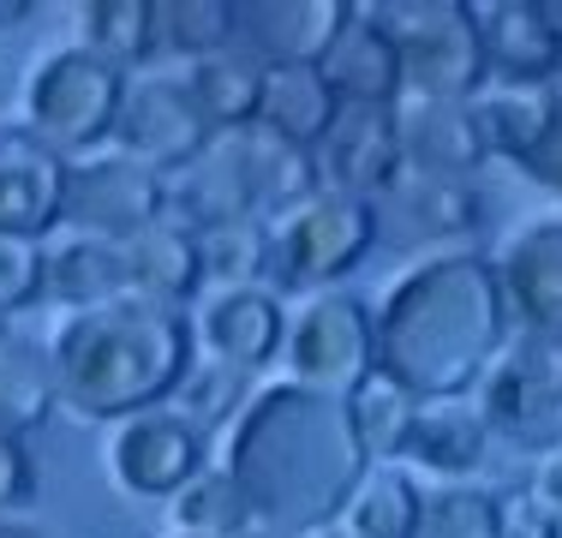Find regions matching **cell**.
<instances>
[{
	"instance_id": "obj_33",
	"label": "cell",
	"mask_w": 562,
	"mask_h": 538,
	"mask_svg": "<svg viewBox=\"0 0 562 538\" xmlns=\"http://www.w3.org/2000/svg\"><path fill=\"white\" fill-rule=\"evenodd\" d=\"M198 251H204V281L216 288H270V222L258 215L204 227Z\"/></svg>"
},
{
	"instance_id": "obj_43",
	"label": "cell",
	"mask_w": 562,
	"mask_h": 538,
	"mask_svg": "<svg viewBox=\"0 0 562 538\" xmlns=\"http://www.w3.org/2000/svg\"><path fill=\"white\" fill-rule=\"evenodd\" d=\"M0 538H48L43 527H31V520H19V515H12V520H0Z\"/></svg>"
},
{
	"instance_id": "obj_4",
	"label": "cell",
	"mask_w": 562,
	"mask_h": 538,
	"mask_svg": "<svg viewBox=\"0 0 562 538\" xmlns=\"http://www.w3.org/2000/svg\"><path fill=\"white\" fill-rule=\"evenodd\" d=\"M120 102H126V72L109 66L85 43H66L31 66L24 78V126L48 144L60 161H85L114 138Z\"/></svg>"
},
{
	"instance_id": "obj_34",
	"label": "cell",
	"mask_w": 562,
	"mask_h": 538,
	"mask_svg": "<svg viewBox=\"0 0 562 538\" xmlns=\"http://www.w3.org/2000/svg\"><path fill=\"white\" fill-rule=\"evenodd\" d=\"M173 527L192 538H246L258 527L251 503L239 496V484L222 473V467H204L180 496H173Z\"/></svg>"
},
{
	"instance_id": "obj_16",
	"label": "cell",
	"mask_w": 562,
	"mask_h": 538,
	"mask_svg": "<svg viewBox=\"0 0 562 538\" xmlns=\"http://www.w3.org/2000/svg\"><path fill=\"white\" fill-rule=\"evenodd\" d=\"M192 335L210 354V366L227 371H263L288 347V305L270 288H216L192 312Z\"/></svg>"
},
{
	"instance_id": "obj_25",
	"label": "cell",
	"mask_w": 562,
	"mask_h": 538,
	"mask_svg": "<svg viewBox=\"0 0 562 538\" xmlns=\"http://www.w3.org/2000/svg\"><path fill=\"white\" fill-rule=\"evenodd\" d=\"M336 114H341V102L317 66H263V97H258L263 132L300 144V150H317Z\"/></svg>"
},
{
	"instance_id": "obj_41",
	"label": "cell",
	"mask_w": 562,
	"mask_h": 538,
	"mask_svg": "<svg viewBox=\"0 0 562 538\" xmlns=\"http://www.w3.org/2000/svg\"><path fill=\"white\" fill-rule=\"evenodd\" d=\"M527 496L562 527V449H551V455L539 461V473H532V491H527Z\"/></svg>"
},
{
	"instance_id": "obj_30",
	"label": "cell",
	"mask_w": 562,
	"mask_h": 538,
	"mask_svg": "<svg viewBox=\"0 0 562 538\" xmlns=\"http://www.w3.org/2000/svg\"><path fill=\"white\" fill-rule=\"evenodd\" d=\"M55 366L31 341H0V437H31L55 407Z\"/></svg>"
},
{
	"instance_id": "obj_32",
	"label": "cell",
	"mask_w": 562,
	"mask_h": 538,
	"mask_svg": "<svg viewBox=\"0 0 562 538\" xmlns=\"http://www.w3.org/2000/svg\"><path fill=\"white\" fill-rule=\"evenodd\" d=\"M234 48V0H156V54L216 60Z\"/></svg>"
},
{
	"instance_id": "obj_3",
	"label": "cell",
	"mask_w": 562,
	"mask_h": 538,
	"mask_svg": "<svg viewBox=\"0 0 562 538\" xmlns=\"http://www.w3.org/2000/svg\"><path fill=\"white\" fill-rule=\"evenodd\" d=\"M55 395L78 419H138L180 395V383L198 366L192 312L156 305L144 293H126L97 312H72L48 341Z\"/></svg>"
},
{
	"instance_id": "obj_27",
	"label": "cell",
	"mask_w": 562,
	"mask_h": 538,
	"mask_svg": "<svg viewBox=\"0 0 562 538\" xmlns=\"http://www.w3.org/2000/svg\"><path fill=\"white\" fill-rule=\"evenodd\" d=\"M43 293H48V300H60V305H72V312H97V305H114V300H126V293H132L126 258H120V246H109V239L72 234L66 246L48 251Z\"/></svg>"
},
{
	"instance_id": "obj_10",
	"label": "cell",
	"mask_w": 562,
	"mask_h": 538,
	"mask_svg": "<svg viewBox=\"0 0 562 538\" xmlns=\"http://www.w3.org/2000/svg\"><path fill=\"white\" fill-rule=\"evenodd\" d=\"M210 138H216V132L204 126L186 78H168V72L126 78V102H120V120H114L120 156H132L150 173L173 180V173H186L210 150Z\"/></svg>"
},
{
	"instance_id": "obj_12",
	"label": "cell",
	"mask_w": 562,
	"mask_h": 538,
	"mask_svg": "<svg viewBox=\"0 0 562 538\" xmlns=\"http://www.w3.org/2000/svg\"><path fill=\"white\" fill-rule=\"evenodd\" d=\"M485 222V198L467 180H431V173H401L378 198V246L390 251H431L454 246Z\"/></svg>"
},
{
	"instance_id": "obj_15",
	"label": "cell",
	"mask_w": 562,
	"mask_h": 538,
	"mask_svg": "<svg viewBox=\"0 0 562 538\" xmlns=\"http://www.w3.org/2000/svg\"><path fill=\"white\" fill-rule=\"evenodd\" d=\"M497 288L508 305V323L520 335H551L562 341V222H527L503 239L491 258Z\"/></svg>"
},
{
	"instance_id": "obj_13",
	"label": "cell",
	"mask_w": 562,
	"mask_h": 538,
	"mask_svg": "<svg viewBox=\"0 0 562 538\" xmlns=\"http://www.w3.org/2000/svg\"><path fill=\"white\" fill-rule=\"evenodd\" d=\"M312 161H317V186H324V192L378 204L401 173H407L395 108H341V114L329 120L324 144L312 150Z\"/></svg>"
},
{
	"instance_id": "obj_17",
	"label": "cell",
	"mask_w": 562,
	"mask_h": 538,
	"mask_svg": "<svg viewBox=\"0 0 562 538\" xmlns=\"http://www.w3.org/2000/svg\"><path fill=\"white\" fill-rule=\"evenodd\" d=\"M66 168L31 126H0V239H31L60 227L66 210Z\"/></svg>"
},
{
	"instance_id": "obj_40",
	"label": "cell",
	"mask_w": 562,
	"mask_h": 538,
	"mask_svg": "<svg viewBox=\"0 0 562 538\" xmlns=\"http://www.w3.org/2000/svg\"><path fill=\"white\" fill-rule=\"evenodd\" d=\"M527 173L544 186V192H557V198H562V114H557V126L544 132V144H539V150L527 156Z\"/></svg>"
},
{
	"instance_id": "obj_2",
	"label": "cell",
	"mask_w": 562,
	"mask_h": 538,
	"mask_svg": "<svg viewBox=\"0 0 562 538\" xmlns=\"http://www.w3.org/2000/svg\"><path fill=\"white\" fill-rule=\"evenodd\" d=\"M508 323L497 269L479 251H431L378 305V371L431 401H467L497 366Z\"/></svg>"
},
{
	"instance_id": "obj_7",
	"label": "cell",
	"mask_w": 562,
	"mask_h": 538,
	"mask_svg": "<svg viewBox=\"0 0 562 538\" xmlns=\"http://www.w3.org/2000/svg\"><path fill=\"white\" fill-rule=\"evenodd\" d=\"M473 407L491 425V437L515 442L520 455L562 449V341L515 329L479 383Z\"/></svg>"
},
{
	"instance_id": "obj_48",
	"label": "cell",
	"mask_w": 562,
	"mask_h": 538,
	"mask_svg": "<svg viewBox=\"0 0 562 538\" xmlns=\"http://www.w3.org/2000/svg\"><path fill=\"white\" fill-rule=\"evenodd\" d=\"M173 538H192V533H173Z\"/></svg>"
},
{
	"instance_id": "obj_22",
	"label": "cell",
	"mask_w": 562,
	"mask_h": 538,
	"mask_svg": "<svg viewBox=\"0 0 562 538\" xmlns=\"http://www.w3.org/2000/svg\"><path fill=\"white\" fill-rule=\"evenodd\" d=\"M120 258H126L132 293H144V300H156V305H180L186 312V305L204 293V251H198V234L186 222H173V215H162L156 227H144L138 239H126Z\"/></svg>"
},
{
	"instance_id": "obj_26",
	"label": "cell",
	"mask_w": 562,
	"mask_h": 538,
	"mask_svg": "<svg viewBox=\"0 0 562 538\" xmlns=\"http://www.w3.org/2000/svg\"><path fill=\"white\" fill-rule=\"evenodd\" d=\"M341 407H347V425H353V437H359V449H366L371 467L407 461V442H413L419 413H425V401L413 395V389H401L390 371H371Z\"/></svg>"
},
{
	"instance_id": "obj_29",
	"label": "cell",
	"mask_w": 562,
	"mask_h": 538,
	"mask_svg": "<svg viewBox=\"0 0 562 538\" xmlns=\"http://www.w3.org/2000/svg\"><path fill=\"white\" fill-rule=\"evenodd\" d=\"M425 515V484L413 479V467H371L366 484L353 491L341 527L353 538H419Z\"/></svg>"
},
{
	"instance_id": "obj_31",
	"label": "cell",
	"mask_w": 562,
	"mask_h": 538,
	"mask_svg": "<svg viewBox=\"0 0 562 538\" xmlns=\"http://www.w3.org/2000/svg\"><path fill=\"white\" fill-rule=\"evenodd\" d=\"M78 19H85V48L120 72L156 54V0H90L78 7Z\"/></svg>"
},
{
	"instance_id": "obj_20",
	"label": "cell",
	"mask_w": 562,
	"mask_h": 538,
	"mask_svg": "<svg viewBox=\"0 0 562 538\" xmlns=\"http://www.w3.org/2000/svg\"><path fill=\"white\" fill-rule=\"evenodd\" d=\"M317 72L329 78V90H336L341 108H395L401 102L395 43H390V31L371 19V7H359V0H353V19L341 24V36L329 43Z\"/></svg>"
},
{
	"instance_id": "obj_42",
	"label": "cell",
	"mask_w": 562,
	"mask_h": 538,
	"mask_svg": "<svg viewBox=\"0 0 562 538\" xmlns=\"http://www.w3.org/2000/svg\"><path fill=\"white\" fill-rule=\"evenodd\" d=\"M24 19H36V0H0V31H19Z\"/></svg>"
},
{
	"instance_id": "obj_38",
	"label": "cell",
	"mask_w": 562,
	"mask_h": 538,
	"mask_svg": "<svg viewBox=\"0 0 562 538\" xmlns=\"http://www.w3.org/2000/svg\"><path fill=\"white\" fill-rule=\"evenodd\" d=\"M43 479H36V455H31V437H0V520L24 515L36 503Z\"/></svg>"
},
{
	"instance_id": "obj_37",
	"label": "cell",
	"mask_w": 562,
	"mask_h": 538,
	"mask_svg": "<svg viewBox=\"0 0 562 538\" xmlns=\"http://www.w3.org/2000/svg\"><path fill=\"white\" fill-rule=\"evenodd\" d=\"M43 276H48L43 246H31V239H0V317L43 300Z\"/></svg>"
},
{
	"instance_id": "obj_1",
	"label": "cell",
	"mask_w": 562,
	"mask_h": 538,
	"mask_svg": "<svg viewBox=\"0 0 562 538\" xmlns=\"http://www.w3.org/2000/svg\"><path fill=\"white\" fill-rule=\"evenodd\" d=\"M222 473L239 484V496L263 527L317 538L341 527L371 461L341 401L300 383H270L246 401V413L227 430Z\"/></svg>"
},
{
	"instance_id": "obj_44",
	"label": "cell",
	"mask_w": 562,
	"mask_h": 538,
	"mask_svg": "<svg viewBox=\"0 0 562 538\" xmlns=\"http://www.w3.org/2000/svg\"><path fill=\"white\" fill-rule=\"evenodd\" d=\"M544 12H551V24H557V36H562V0H544ZM557 90H562V78H557Z\"/></svg>"
},
{
	"instance_id": "obj_45",
	"label": "cell",
	"mask_w": 562,
	"mask_h": 538,
	"mask_svg": "<svg viewBox=\"0 0 562 538\" xmlns=\"http://www.w3.org/2000/svg\"><path fill=\"white\" fill-rule=\"evenodd\" d=\"M246 538H293V533H276V527H263V520H258V527H251Z\"/></svg>"
},
{
	"instance_id": "obj_9",
	"label": "cell",
	"mask_w": 562,
	"mask_h": 538,
	"mask_svg": "<svg viewBox=\"0 0 562 538\" xmlns=\"http://www.w3.org/2000/svg\"><path fill=\"white\" fill-rule=\"evenodd\" d=\"M168 215V180L150 173L132 156H85L66 168V210L60 222H72V234L85 239H109V246H126L144 227H156Z\"/></svg>"
},
{
	"instance_id": "obj_36",
	"label": "cell",
	"mask_w": 562,
	"mask_h": 538,
	"mask_svg": "<svg viewBox=\"0 0 562 538\" xmlns=\"http://www.w3.org/2000/svg\"><path fill=\"white\" fill-rule=\"evenodd\" d=\"M180 419L186 425H198V430H210V425H227L234 430V419L246 413V401H251V389H246V371H227V366H192V377L180 383Z\"/></svg>"
},
{
	"instance_id": "obj_47",
	"label": "cell",
	"mask_w": 562,
	"mask_h": 538,
	"mask_svg": "<svg viewBox=\"0 0 562 538\" xmlns=\"http://www.w3.org/2000/svg\"><path fill=\"white\" fill-rule=\"evenodd\" d=\"M0 341H7V317H0Z\"/></svg>"
},
{
	"instance_id": "obj_6",
	"label": "cell",
	"mask_w": 562,
	"mask_h": 538,
	"mask_svg": "<svg viewBox=\"0 0 562 538\" xmlns=\"http://www.w3.org/2000/svg\"><path fill=\"white\" fill-rule=\"evenodd\" d=\"M378 251V204L317 192L312 204L270 222V293H329Z\"/></svg>"
},
{
	"instance_id": "obj_28",
	"label": "cell",
	"mask_w": 562,
	"mask_h": 538,
	"mask_svg": "<svg viewBox=\"0 0 562 538\" xmlns=\"http://www.w3.org/2000/svg\"><path fill=\"white\" fill-rule=\"evenodd\" d=\"M186 90H192L198 114H204V126L216 132H246L258 126V97H263V66L246 60L239 48L216 54V60H198L192 72H186Z\"/></svg>"
},
{
	"instance_id": "obj_46",
	"label": "cell",
	"mask_w": 562,
	"mask_h": 538,
	"mask_svg": "<svg viewBox=\"0 0 562 538\" xmlns=\"http://www.w3.org/2000/svg\"><path fill=\"white\" fill-rule=\"evenodd\" d=\"M317 538H353V533H347V527H329V533H317Z\"/></svg>"
},
{
	"instance_id": "obj_21",
	"label": "cell",
	"mask_w": 562,
	"mask_h": 538,
	"mask_svg": "<svg viewBox=\"0 0 562 538\" xmlns=\"http://www.w3.org/2000/svg\"><path fill=\"white\" fill-rule=\"evenodd\" d=\"M234 138V161H239V180H246V198H251V215L258 222H276V215H293L300 204H312L324 186H317V161L312 150L276 138L263 126H246V132H222Z\"/></svg>"
},
{
	"instance_id": "obj_8",
	"label": "cell",
	"mask_w": 562,
	"mask_h": 538,
	"mask_svg": "<svg viewBox=\"0 0 562 538\" xmlns=\"http://www.w3.org/2000/svg\"><path fill=\"white\" fill-rule=\"evenodd\" d=\"M281 359H288V383L347 401L378 371V312H371V300H359L347 288L312 293L288 323Z\"/></svg>"
},
{
	"instance_id": "obj_23",
	"label": "cell",
	"mask_w": 562,
	"mask_h": 538,
	"mask_svg": "<svg viewBox=\"0 0 562 538\" xmlns=\"http://www.w3.org/2000/svg\"><path fill=\"white\" fill-rule=\"evenodd\" d=\"M562 114V90L557 85H497L491 78L485 90L473 97V126L485 138V156L491 161H520L544 144V132L557 126Z\"/></svg>"
},
{
	"instance_id": "obj_11",
	"label": "cell",
	"mask_w": 562,
	"mask_h": 538,
	"mask_svg": "<svg viewBox=\"0 0 562 538\" xmlns=\"http://www.w3.org/2000/svg\"><path fill=\"white\" fill-rule=\"evenodd\" d=\"M210 467V442L198 425H186L173 407L138 413L114 430L109 442V473L126 496H156V503H173L198 473Z\"/></svg>"
},
{
	"instance_id": "obj_35",
	"label": "cell",
	"mask_w": 562,
	"mask_h": 538,
	"mask_svg": "<svg viewBox=\"0 0 562 538\" xmlns=\"http://www.w3.org/2000/svg\"><path fill=\"white\" fill-rule=\"evenodd\" d=\"M419 538H503V496L485 484H437L425 491Z\"/></svg>"
},
{
	"instance_id": "obj_24",
	"label": "cell",
	"mask_w": 562,
	"mask_h": 538,
	"mask_svg": "<svg viewBox=\"0 0 562 538\" xmlns=\"http://www.w3.org/2000/svg\"><path fill=\"white\" fill-rule=\"evenodd\" d=\"M485 449H491V425L479 419V407H467V401H431L419 413V430H413L401 467H419V473H431L443 484H467L485 467Z\"/></svg>"
},
{
	"instance_id": "obj_5",
	"label": "cell",
	"mask_w": 562,
	"mask_h": 538,
	"mask_svg": "<svg viewBox=\"0 0 562 538\" xmlns=\"http://www.w3.org/2000/svg\"><path fill=\"white\" fill-rule=\"evenodd\" d=\"M371 19L395 43L401 97L473 102L491 85V66H485V48H479L467 0H378Z\"/></svg>"
},
{
	"instance_id": "obj_14",
	"label": "cell",
	"mask_w": 562,
	"mask_h": 538,
	"mask_svg": "<svg viewBox=\"0 0 562 538\" xmlns=\"http://www.w3.org/2000/svg\"><path fill=\"white\" fill-rule=\"evenodd\" d=\"M353 0H234V48L258 66H324Z\"/></svg>"
},
{
	"instance_id": "obj_19",
	"label": "cell",
	"mask_w": 562,
	"mask_h": 538,
	"mask_svg": "<svg viewBox=\"0 0 562 538\" xmlns=\"http://www.w3.org/2000/svg\"><path fill=\"white\" fill-rule=\"evenodd\" d=\"M395 132H401V161L431 180H467L485 168V138L473 126V102H425L401 97L395 102Z\"/></svg>"
},
{
	"instance_id": "obj_39",
	"label": "cell",
	"mask_w": 562,
	"mask_h": 538,
	"mask_svg": "<svg viewBox=\"0 0 562 538\" xmlns=\"http://www.w3.org/2000/svg\"><path fill=\"white\" fill-rule=\"evenodd\" d=\"M503 538H562V527L532 496H503Z\"/></svg>"
},
{
	"instance_id": "obj_18",
	"label": "cell",
	"mask_w": 562,
	"mask_h": 538,
	"mask_svg": "<svg viewBox=\"0 0 562 538\" xmlns=\"http://www.w3.org/2000/svg\"><path fill=\"white\" fill-rule=\"evenodd\" d=\"M485 66L497 85H557L562 78V36L544 0H467Z\"/></svg>"
}]
</instances>
